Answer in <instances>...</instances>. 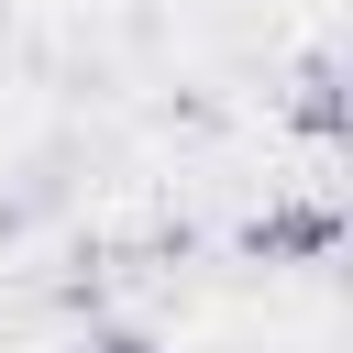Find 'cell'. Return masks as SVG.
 <instances>
[{
	"label": "cell",
	"mask_w": 353,
	"mask_h": 353,
	"mask_svg": "<svg viewBox=\"0 0 353 353\" xmlns=\"http://www.w3.org/2000/svg\"><path fill=\"white\" fill-rule=\"evenodd\" d=\"M88 353H154V342H132V331H121V342H88Z\"/></svg>",
	"instance_id": "obj_1"
}]
</instances>
